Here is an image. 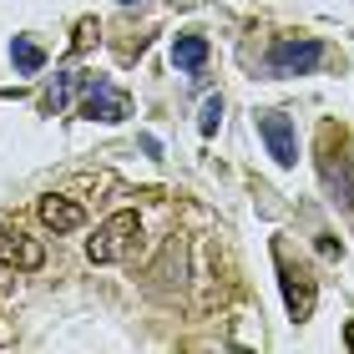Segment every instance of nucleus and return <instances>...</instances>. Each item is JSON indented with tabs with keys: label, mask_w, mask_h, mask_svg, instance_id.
<instances>
[{
	"label": "nucleus",
	"mask_w": 354,
	"mask_h": 354,
	"mask_svg": "<svg viewBox=\"0 0 354 354\" xmlns=\"http://www.w3.org/2000/svg\"><path fill=\"white\" fill-rule=\"evenodd\" d=\"M259 132H263V142H268V152H273V162H283V167H294V127H288V117L283 111H263L259 117Z\"/></svg>",
	"instance_id": "obj_5"
},
{
	"label": "nucleus",
	"mask_w": 354,
	"mask_h": 354,
	"mask_svg": "<svg viewBox=\"0 0 354 354\" xmlns=\"http://www.w3.org/2000/svg\"><path fill=\"white\" fill-rule=\"evenodd\" d=\"M86 117H102V122H117V117H127V96L96 82V86L86 91Z\"/></svg>",
	"instance_id": "obj_7"
},
{
	"label": "nucleus",
	"mask_w": 354,
	"mask_h": 354,
	"mask_svg": "<svg viewBox=\"0 0 354 354\" xmlns=\"http://www.w3.org/2000/svg\"><path fill=\"white\" fill-rule=\"evenodd\" d=\"M218 117H223V102H218V96H213V102H207V106H203V132H213V127H218Z\"/></svg>",
	"instance_id": "obj_10"
},
{
	"label": "nucleus",
	"mask_w": 354,
	"mask_h": 354,
	"mask_svg": "<svg viewBox=\"0 0 354 354\" xmlns=\"http://www.w3.org/2000/svg\"><path fill=\"white\" fill-rule=\"evenodd\" d=\"M46 263V243L21 223H0V268L10 273H36Z\"/></svg>",
	"instance_id": "obj_2"
},
{
	"label": "nucleus",
	"mask_w": 354,
	"mask_h": 354,
	"mask_svg": "<svg viewBox=\"0 0 354 354\" xmlns=\"http://www.w3.org/2000/svg\"><path fill=\"white\" fill-rule=\"evenodd\" d=\"M122 6H137V0H122Z\"/></svg>",
	"instance_id": "obj_12"
},
{
	"label": "nucleus",
	"mask_w": 354,
	"mask_h": 354,
	"mask_svg": "<svg viewBox=\"0 0 354 354\" xmlns=\"http://www.w3.org/2000/svg\"><path fill=\"white\" fill-rule=\"evenodd\" d=\"M344 339H349V349H354V324H349V334H344Z\"/></svg>",
	"instance_id": "obj_11"
},
{
	"label": "nucleus",
	"mask_w": 354,
	"mask_h": 354,
	"mask_svg": "<svg viewBox=\"0 0 354 354\" xmlns=\"http://www.w3.org/2000/svg\"><path fill=\"white\" fill-rule=\"evenodd\" d=\"M283 294H288V309H294V319H309V309H314V279H309V273L283 263Z\"/></svg>",
	"instance_id": "obj_6"
},
{
	"label": "nucleus",
	"mask_w": 354,
	"mask_h": 354,
	"mask_svg": "<svg viewBox=\"0 0 354 354\" xmlns=\"http://www.w3.org/2000/svg\"><path fill=\"white\" fill-rule=\"evenodd\" d=\"M10 56H15V66H21L26 76L46 66V56H41V46H36V41H26V36H15V46H10Z\"/></svg>",
	"instance_id": "obj_9"
},
{
	"label": "nucleus",
	"mask_w": 354,
	"mask_h": 354,
	"mask_svg": "<svg viewBox=\"0 0 354 354\" xmlns=\"http://www.w3.org/2000/svg\"><path fill=\"white\" fill-rule=\"evenodd\" d=\"M319 41H279L268 51V71L273 76H294V71H309V66H319Z\"/></svg>",
	"instance_id": "obj_4"
},
{
	"label": "nucleus",
	"mask_w": 354,
	"mask_h": 354,
	"mask_svg": "<svg viewBox=\"0 0 354 354\" xmlns=\"http://www.w3.org/2000/svg\"><path fill=\"white\" fill-rule=\"evenodd\" d=\"M142 238V218L137 213H111L102 228L91 233V243H86V259L91 263H117L132 253V243Z\"/></svg>",
	"instance_id": "obj_1"
},
{
	"label": "nucleus",
	"mask_w": 354,
	"mask_h": 354,
	"mask_svg": "<svg viewBox=\"0 0 354 354\" xmlns=\"http://www.w3.org/2000/svg\"><path fill=\"white\" fill-rule=\"evenodd\" d=\"M172 61L183 71H198L203 61H207V41L203 36H177V46H172Z\"/></svg>",
	"instance_id": "obj_8"
},
{
	"label": "nucleus",
	"mask_w": 354,
	"mask_h": 354,
	"mask_svg": "<svg viewBox=\"0 0 354 354\" xmlns=\"http://www.w3.org/2000/svg\"><path fill=\"white\" fill-rule=\"evenodd\" d=\"M36 218H41V228H51V233H76L86 223L82 203L66 198V192H46V198L36 203Z\"/></svg>",
	"instance_id": "obj_3"
}]
</instances>
